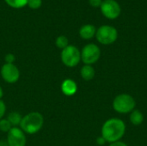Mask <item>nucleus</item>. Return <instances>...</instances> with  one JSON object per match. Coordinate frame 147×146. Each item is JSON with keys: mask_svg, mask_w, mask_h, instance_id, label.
<instances>
[{"mask_svg": "<svg viewBox=\"0 0 147 146\" xmlns=\"http://www.w3.org/2000/svg\"><path fill=\"white\" fill-rule=\"evenodd\" d=\"M126 132V125L123 120L117 118L109 119L102 127V137L109 143L121 140Z\"/></svg>", "mask_w": 147, "mask_h": 146, "instance_id": "obj_1", "label": "nucleus"}, {"mask_svg": "<svg viewBox=\"0 0 147 146\" xmlns=\"http://www.w3.org/2000/svg\"><path fill=\"white\" fill-rule=\"evenodd\" d=\"M44 124L43 115L39 112H31L22 117L20 128L26 134H35L40 132Z\"/></svg>", "mask_w": 147, "mask_h": 146, "instance_id": "obj_2", "label": "nucleus"}, {"mask_svg": "<svg viewBox=\"0 0 147 146\" xmlns=\"http://www.w3.org/2000/svg\"><path fill=\"white\" fill-rule=\"evenodd\" d=\"M136 102L134 98L128 94L118 95L113 101V108L119 114H128L134 110Z\"/></svg>", "mask_w": 147, "mask_h": 146, "instance_id": "obj_3", "label": "nucleus"}, {"mask_svg": "<svg viewBox=\"0 0 147 146\" xmlns=\"http://www.w3.org/2000/svg\"><path fill=\"white\" fill-rule=\"evenodd\" d=\"M61 61L67 67H75L81 61V52L78 47L69 45L61 52Z\"/></svg>", "mask_w": 147, "mask_h": 146, "instance_id": "obj_4", "label": "nucleus"}, {"mask_svg": "<svg viewBox=\"0 0 147 146\" xmlns=\"http://www.w3.org/2000/svg\"><path fill=\"white\" fill-rule=\"evenodd\" d=\"M96 40L102 45H110L115 42L118 38V32L115 28L109 25L101 26L96 33Z\"/></svg>", "mask_w": 147, "mask_h": 146, "instance_id": "obj_5", "label": "nucleus"}, {"mask_svg": "<svg viewBox=\"0 0 147 146\" xmlns=\"http://www.w3.org/2000/svg\"><path fill=\"white\" fill-rule=\"evenodd\" d=\"M101 56V50L96 44L90 43L84 46L81 51V60L84 65H93L98 61Z\"/></svg>", "mask_w": 147, "mask_h": 146, "instance_id": "obj_6", "label": "nucleus"}, {"mask_svg": "<svg viewBox=\"0 0 147 146\" xmlns=\"http://www.w3.org/2000/svg\"><path fill=\"white\" fill-rule=\"evenodd\" d=\"M102 14L109 20H115L121 15V9L115 0H103L100 6Z\"/></svg>", "mask_w": 147, "mask_h": 146, "instance_id": "obj_7", "label": "nucleus"}, {"mask_svg": "<svg viewBox=\"0 0 147 146\" xmlns=\"http://www.w3.org/2000/svg\"><path fill=\"white\" fill-rule=\"evenodd\" d=\"M6 142L9 146H25L27 144L26 133L18 126L12 127L7 133Z\"/></svg>", "mask_w": 147, "mask_h": 146, "instance_id": "obj_8", "label": "nucleus"}, {"mask_svg": "<svg viewBox=\"0 0 147 146\" xmlns=\"http://www.w3.org/2000/svg\"><path fill=\"white\" fill-rule=\"evenodd\" d=\"M1 76L4 82L15 83L20 78V71L14 64H4L1 68Z\"/></svg>", "mask_w": 147, "mask_h": 146, "instance_id": "obj_9", "label": "nucleus"}, {"mask_svg": "<svg viewBox=\"0 0 147 146\" xmlns=\"http://www.w3.org/2000/svg\"><path fill=\"white\" fill-rule=\"evenodd\" d=\"M78 90V85L72 79H65L61 84V91L66 96H71L76 94Z\"/></svg>", "mask_w": 147, "mask_h": 146, "instance_id": "obj_10", "label": "nucleus"}, {"mask_svg": "<svg viewBox=\"0 0 147 146\" xmlns=\"http://www.w3.org/2000/svg\"><path fill=\"white\" fill-rule=\"evenodd\" d=\"M96 28L91 24H85L79 29V35L84 40H90L96 36Z\"/></svg>", "mask_w": 147, "mask_h": 146, "instance_id": "obj_11", "label": "nucleus"}, {"mask_svg": "<svg viewBox=\"0 0 147 146\" xmlns=\"http://www.w3.org/2000/svg\"><path fill=\"white\" fill-rule=\"evenodd\" d=\"M80 75L82 78L85 81H90L94 78L95 77V70L92 65H84L80 70Z\"/></svg>", "mask_w": 147, "mask_h": 146, "instance_id": "obj_12", "label": "nucleus"}, {"mask_svg": "<svg viewBox=\"0 0 147 146\" xmlns=\"http://www.w3.org/2000/svg\"><path fill=\"white\" fill-rule=\"evenodd\" d=\"M130 121L134 126L141 125L142 122L144 121V115H143V114L140 110H138V109L133 110L131 112V114H130Z\"/></svg>", "mask_w": 147, "mask_h": 146, "instance_id": "obj_13", "label": "nucleus"}, {"mask_svg": "<svg viewBox=\"0 0 147 146\" xmlns=\"http://www.w3.org/2000/svg\"><path fill=\"white\" fill-rule=\"evenodd\" d=\"M22 119V116L21 115V114H19L16 111L10 112L8 114V117H7V120L11 124L12 127H16V126H20Z\"/></svg>", "mask_w": 147, "mask_h": 146, "instance_id": "obj_14", "label": "nucleus"}, {"mask_svg": "<svg viewBox=\"0 0 147 146\" xmlns=\"http://www.w3.org/2000/svg\"><path fill=\"white\" fill-rule=\"evenodd\" d=\"M5 3L11 8L21 9L28 5V0H4Z\"/></svg>", "mask_w": 147, "mask_h": 146, "instance_id": "obj_15", "label": "nucleus"}, {"mask_svg": "<svg viewBox=\"0 0 147 146\" xmlns=\"http://www.w3.org/2000/svg\"><path fill=\"white\" fill-rule=\"evenodd\" d=\"M55 44L57 46L58 48L59 49H65L66 46H69V40L66 36L65 35H59L57 39H56V41H55Z\"/></svg>", "mask_w": 147, "mask_h": 146, "instance_id": "obj_16", "label": "nucleus"}, {"mask_svg": "<svg viewBox=\"0 0 147 146\" xmlns=\"http://www.w3.org/2000/svg\"><path fill=\"white\" fill-rule=\"evenodd\" d=\"M11 128H12V126L7 119H1L0 120V131L2 133H8Z\"/></svg>", "mask_w": 147, "mask_h": 146, "instance_id": "obj_17", "label": "nucleus"}, {"mask_svg": "<svg viewBox=\"0 0 147 146\" xmlns=\"http://www.w3.org/2000/svg\"><path fill=\"white\" fill-rule=\"evenodd\" d=\"M42 1L41 0H28V5L30 9H36L41 6Z\"/></svg>", "mask_w": 147, "mask_h": 146, "instance_id": "obj_18", "label": "nucleus"}, {"mask_svg": "<svg viewBox=\"0 0 147 146\" xmlns=\"http://www.w3.org/2000/svg\"><path fill=\"white\" fill-rule=\"evenodd\" d=\"M16 60V57L12 53H8L4 56V61L6 64H13Z\"/></svg>", "mask_w": 147, "mask_h": 146, "instance_id": "obj_19", "label": "nucleus"}, {"mask_svg": "<svg viewBox=\"0 0 147 146\" xmlns=\"http://www.w3.org/2000/svg\"><path fill=\"white\" fill-rule=\"evenodd\" d=\"M6 113V105L3 101L0 100V120L3 119Z\"/></svg>", "mask_w": 147, "mask_h": 146, "instance_id": "obj_20", "label": "nucleus"}, {"mask_svg": "<svg viewBox=\"0 0 147 146\" xmlns=\"http://www.w3.org/2000/svg\"><path fill=\"white\" fill-rule=\"evenodd\" d=\"M89 3L92 7L98 8V7L101 6V4L102 3V0H89Z\"/></svg>", "mask_w": 147, "mask_h": 146, "instance_id": "obj_21", "label": "nucleus"}, {"mask_svg": "<svg viewBox=\"0 0 147 146\" xmlns=\"http://www.w3.org/2000/svg\"><path fill=\"white\" fill-rule=\"evenodd\" d=\"M109 146H127V145L121 140L119 141H116V142H114V143H111Z\"/></svg>", "mask_w": 147, "mask_h": 146, "instance_id": "obj_22", "label": "nucleus"}, {"mask_svg": "<svg viewBox=\"0 0 147 146\" xmlns=\"http://www.w3.org/2000/svg\"><path fill=\"white\" fill-rule=\"evenodd\" d=\"M96 143H97V145H103L106 143V140L101 136V137H98V138L96 139Z\"/></svg>", "mask_w": 147, "mask_h": 146, "instance_id": "obj_23", "label": "nucleus"}, {"mask_svg": "<svg viewBox=\"0 0 147 146\" xmlns=\"http://www.w3.org/2000/svg\"><path fill=\"white\" fill-rule=\"evenodd\" d=\"M3 96V88L0 86V100H2Z\"/></svg>", "mask_w": 147, "mask_h": 146, "instance_id": "obj_24", "label": "nucleus"}, {"mask_svg": "<svg viewBox=\"0 0 147 146\" xmlns=\"http://www.w3.org/2000/svg\"><path fill=\"white\" fill-rule=\"evenodd\" d=\"M0 146H9V145H8L7 142H3V141H2V142H0Z\"/></svg>", "mask_w": 147, "mask_h": 146, "instance_id": "obj_25", "label": "nucleus"}]
</instances>
